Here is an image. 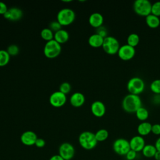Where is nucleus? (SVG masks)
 <instances>
[{"instance_id":"nucleus-1","label":"nucleus","mask_w":160,"mask_h":160,"mask_svg":"<svg viewBox=\"0 0 160 160\" xmlns=\"http://www.w3.org/2000/svg\"><path fill=\"white\" fill-rule=\"evenodd\" d=\"M142 106L141 98L139 95L129 93L126 95L122 101V108L127 112H135Z\"/></svg>"},{"instance_id":"nucleus-2","label":"nucleus","mask_w":160,"mask_h":160,"mask_svg":"<svg viewBox=\"0 0 160 160\" xmlns=\"http://www.w3.org/2000/svg\"><path fill=\"white\" fill-rule=\"evenodd\" d=\"M78 140L80 146L86 150L92 149L98 144L95 134L91 131H84L81 132L79 136Z\"/></svg>"},{"instance_id":"nucleus-3","label":"nucleus","mask_w":160,"mask_h":160,"mask_svg":"<svg viewBox=\"0 0 160 160\" xmlns=\"http://www.w3.org/2000/svg\"><path fill=\"white\" fill-rule=\"evenodd\" d=\"M144 88L145 82L139 77H132L129 79L127 83V89L130 94L139 95L144 91Z\"/></svg>"},{"instance_id":"nucleus-4","label":"nucleus","mask_w":160,"mask_h":160,"mask_svg":"<svg viewBox=\"0 0 160 160\" xmlns=\"http://www.w3.org/2000/svg\"><path fill=\"white\" fill-rule=\"evenodd\" d=\"M61 51V44L58 42L54 39L50 41H46L43 49L44 54L48 58H54L58 56Z\"/></svg>"},{"instance_id":"nucleus-5","label":"nucleus","mask_w":160,"mask_h":160,"mask_svg":"<svg viewBox=\"0 0 160 160\" xmlns=\"http://www.w3.org/2000/svg\"><path fill=\"white\" fill-rule=\"evenodd\" d=\"M75 12L71 8H62L57 14V21L61 26H68L71 24L75 19Z\"/></svg>"},{"instance_id":"nucleus-6","label":"nucleus","mask_w":160,"mask_h":160,"mask_svg":"<svg viewBox=\"0 0 160 160\" xmlns=\"http://www.w3.org/2000/svg\"><path fill=\"white\" fill-rule=\"evenodd\" d=\"M120 46L119 41L115 37L108 36L104 38L102 48L107 54L112 55L118 53Z\"/></svg>"},{"instance_id":"nucleus-7","label":"nucleus","mask_w":160,"mask_h":160,"mask_svg":"<svg viewBox=\"0 0 160 160\" xmlns=\"http://www.w3.org/2000/svg\"><path fill=\"white\" fill-rule=\"evenodd\" d=\"M152 3L149 0H136L133 3L134 12L141 16L146 17L151 13Z\"/></svg>"},{"instance_id":"nucleus-8","label":"nucleus","mask_w":160,"mask_h":160,"mask_svg":"<svg viewBox=\"0 0 160 160\" xmlns=\"http://www.w3.org/2000/svg\"><path fill=\"white\" fill-rule=\"evenodd\" d=\"M112 149L117 154L126 156L131 149L129 141L124 138L116 139L112 144Z\"/></svg>"},{"instance_id":"nucleus-9","label":"nucleus","mask_w":160,"mask_h":160,"mask_svg":"<svg viewBox=\"0 0 160 160\" xmlns=\"http://www.w3.org/2000/svg\"><path fill=\"white\" fill-rule=\"evenodd\" d=\"M117 54L122 60L128 61L134 58L136 54V49L135 48L125 44L120 46Z\"/></svg>"},{"instance_id":"nucleus-10","label":"nucleus","mask_w":160,"mask_h":160,"mask_svg":"<svg viewBox=\"0 0 160 160\" xmlns=\"http://www.w3.org/2000/svg\"><path fill=\"white\" fill-rule=\"evenodd\" d=\"M75 149L69 142H63L59 148V154L64 160H71L74 156Z\"/></svg>"},{"instance_id":"nucleus-11","label":"nucleus","mask_w":160,"mask_h":160,"mask_svg":"<svg viewBox=\"0 0 160 160\" xmlns=\"http://www.w3.org/2000/svg\"><path fill=\"white\" fill-rule=\"evenodd\" d=\"M66 95L60 91L53 92L49 96L50 104L56 108L62 106L66 102Z\"/></svg>"},{"instance_id":"nucleus-12","label":"nucleus","mask_w":160,"mask_h":160,"mask_svg":"<svg viewBox=\"0 0 160 160\" xmlns=\"http://www.w3.org/2000/svg\"><path fill=\"white\" fill-rule=\"evenodd\" d=\"M131 149L136 151V152L142 151V149L146 145L144 138L140 135H136L131 138L129 141Z\"/></svg>"},{"instance_id":"nucleus-13","label":"nucleus","mask_w":160,"mask_h":160,"mask_svg":"<svg viewBox=\"0 0 160 160\" xmlns=\"http://www.w3.org/2000/svg\"><path fill=\"white\" fill-rule=\"evenodd\" d=\"M23 16L22 11L16 7L9 8L6 13L3 15L4 18L11 21H17L21 19Z\"/></svg>"},{"instance_id":"nucleus-14","label":"nucleus","mask_w":160,"mask_h":160,"mask_svg":"<svg viewBox=\"0 0 160 160\" xmlns=\"http://www.w3.org/2000/svg\"><path fill=\"white\" fill-rule=\"evenodd\" d=\"M106 110L105 104L101 101H94L91 105V112L96 117H102L106 113Z\"/></svg>"},{"instance_id":"nucleus-15","label":"nucleus","mask_w":160,"mask_h":160,"mask_svg":"<svg viewBox=\"0 0 160 160\" xmlns=\"http://www.w3.org/2000/svg\"><path fill=\"white\" fill-rule=\"evenodd\" d=\"M38 139L36 134L32 131H26L22 132L20 137L21 142L26 146H32L35 144Z\"/></svg>"},{"instance_id":"nucleus-16","label":"nucleus","mask_w":160,"mask_h":160,"mask_svg":"<svg viewBox=\"0 0 160 160\" xmlns=\"http://www.w3.org/2000/svg\"><path fill=\"white\" fill-rule=\"evenodd\" d=\"M89 24L95 28H98L102 26L104 22L103 16L98 12L92 13L89 17Z\"/></svg>"},{"instance_id":"nucleus-17","label":"nucleus","mask_w":160,"mask_h":160,"mask_svg":"<svg viewBox=\"0 0 160 160\" xmlns=\"http://www.w3.org/2000/svg\"><path fill=\"white\" fill-rule=\"evenodd\" d=\"M69 101L72 106L76 108L80 107L82 106L85 102L84 95L80 92H75L71 96Z\"/></svg>"},{"instance_id":"nucleus-18","label":"nucleus","mask_w":160,"mask_h":160,"mask_svg":"<svg viewBox=\"0 0 160 160\" xmlns=\"http://www.w3.org/2000/svg\"><path fill=\"white\" fill-rule=\"evenodd\" d=\"M152 124L148 121H142L139 123L137 127V131L139 135L141 136H144L148 135L151 132Z\"/></svg>"},{"instance_id":"nucleus-19","label":"nucleus","mask_w":160,"mask_h":160,"mask_svg":"<svg viewBox=\"0 0 160 160\" xmlns=\"http://www.w3.org/2000/svg\"><path fill=\"white\" fill-rule=\"evenodd\" d=\"M103 41H104V38L98 34L97 33L91 34L88 38L89 44L93 48L102 47Z\"/></svg>"},{"instance_id":"nucleus-20","label":"nucleus","mask_w":160,"mask_h":160,"mask_svg":"<svg viewBox=\"0 0 160 160\" xmlns=\"http://www.w3.org/2000/svg\"><path fill=\"white\" fill-rule=\"evenodd\" d=\"M69 32L63 29H61L54 34V39L56 40L59 44L64 43L69 39Z\"/></svg>"},{"instance_id":"nucleus-21","label":"nucleus","mask_w":160,"mask_h":160,"mask_svg":"<svg viewBox=\"0 0 160 160\" xmlns=\"http://www.w3.org/2000/svg\"><path fill=\"white\" fill-rule=\"evenodd\" d=\"M145 21L148 26L151 28H156L160 25L159 17L155 16L152 14H150L145 17Z\"/></svg>"},{"instance_id":"nucleus-22","label":"nucleus","mask_w":160,"mask_h":160,"mask_svg":"<svg viewBox=\"0 0 160 160\" xmlns=\"http://www.w3.org/2000/svg\"><path fill=\"white\" fill-rule=\"evenodd\" d=\"M156 152H157V149L155 146L152 144H146L142 150V153L143 156L148 158H154Z\"/></svg>"},{"instance_id":"nucleus-23","label":"nucleus","mask_w":160,"mask_h":160,"mask_svg":"<svg viewBox=\"0 0 160 160\" xmlns=\"http://www.w3.org/2000/svg\"><path fill=\"white\" fill-rule=\"evenodd\" d=\"M136 118L141 121H146V120L149 117V111L148 110L144 107H140L138 110L135 112Z\"/></svg>"},{"instance_id":"nucleus-24","label":"nucleus","mask_w":160,"mask_h":160,"mask_svg":"<svg viewBox=\"0 0 160 160\" xmlns=\"http://www.w3.org/2000/svg\"><path fill=\"white\" fill-rule=\"evenodd\" d=\"M140 38L136 33H131L127 38V44L132 47L135 48L139 42Z\"/></svg>"},{"instance_id":"nucleus-25","label":"nucleus","mask_w":160,"mask_h":160,"mask_svg":"<svg viewBox=\"0 0 160 160\" xmlns=\"http://www.w3.org/2000/svg\"><path fill=\"white\" fill-rule=\"evenodd\" d=\"M10 55L6 50L0 49V66L2 67L8 64L10 60Z\"/></svg>"},{"instance_id":"nucleus-26","label":"nucleus","mask_w":160,"mask_h":160,"mask_svg":"<svg viewBox=\"0 0 160 160\" xmlns=\"http://www.w3.org/2000/svg\"><path fill=\"white\" fill-rule=\"evenodd\" d=\"M108 136L109 132L105 129H100L95 133V137L98 142H102L106 140Z\"/></svg>"},{"instance_id":"nucleus-27","label":"nucleus","mask_w":160,"mask_h":160,"mask_svg":"<svg viewBox=\"0 0 160 160\" xmlns=\"http://www.w3.org/2000/svg\"><path fill=\"white\" fill-rule=\"evenodd\" d=\"M41 38L46 40V41L52 40L54 39V33L53 31H51L49 28H44L41 31Z\"/></svg>"},{"instance_id":"nucleus-28","label":"nucleus","mask_w":160,"mask_h":160,"mask_svg":"<svg viewBox=\"0 0 160 160\" xmlns=\"http://www.w3.org/2000/svg\"><path fill=\"white\" fill-rule=\"evenodd\" d=\"M150 89L154 94H160V79H157L150 84Z\"/></svg>"},{"instance_id":"nucleus-29","label":"nucleus","mask_w":160,"mask_h":160,"mask_svg":"<svg viewBox=\"0 0 160 160\" xmlns=\"http://www.w3.org/2000/svg\"><path fill=\"white\" fill-rule=\"evenodd\" d=\"M151 14L160 16V1H158L152 4L151 6Z\"/></svg>"},{"instance_id":"nucleus-30","label":"nucleus","mask_w":160,"mask_h":160,"mask_svg":"<svg viewBox=\"0 0 160 160\" xmlns=\"http://www.w3.org/2000/svg\"><path fill=\"white\" fill-rule=\"evenodd\" d=\"M6 51H8V52L10 56H14L19 53V48L16 44H11L7 48Z\"/></svg>"},{"instance_id":"nucleus-31","label":"nucleus","mask_w":160,"mask_h":160,"mask_svg":"<svg viewBox=\"0 0 160 160\" xmlns=\"http://www.w3.org/2000/svg\"><path fill=\"white\" fill-rule=\"evenodd\" d=\"M71 89V84L68 82H64L61 84L59 86V90L62 93L66 94L70 92Z\"/></svg>"},{"instance_id":"nucleus-32","label":"nucleus","mask_w":160,"mask_h":160,"mask_svg":"<svg viewBox=\"0 0 160 160\" xmlns=\"http://www.w3.org/2000/svg\"><path fill=\"white\" fill-rule=\"evenodd\" d=\"M49 28L53 32H56V31L62 29V26L58 21H53L50 22Z\"/></svg>"},{"instance_id":"nucleus-33","label":"nucleus","mask_w":160,"mask_h":160,"mask_svg":"<svg viewBox=\"0 0 160 160\" xmlns=\"http://www.w3.org/2000/svg\"><path fill=\"white\" fill-rule=\"evenodd\" d=\"M98 34L100 35L101 36H102V38H106V36H108V31H107V29H106L105 27L101 26L99 28H97V30H96V32Z\"/></svg>"},{"instance_id":"nucleus-34","label":"nucleus","mask_w":160,"mask_h":160,"mask_svg":"<svg viewBox=\"0 0 160 160\" xmlns=\"http://www.w3.org/2000/svg\"><path fill=\"white\" fill-rule=\"evenodd\" d=\"M137 156V152L132 149H130L126 154V158L127 160H134Z\"/></svg>"},{"instance_id":"nucleus-35","label":"nucleus","mask_w":160,"mask_h":160,"mask_svg":"<svg viewBox=\"0 0 160 160\" xmlns=\"http://www.w3.org/2000/svg\"><path fill=\"white\" fill-rule=\"evenodd\" d=\"M151 132L155 135H160V124L156 123L152 124Z\"/></svg>"},{"instance_id":"nucleus-36","label":"nucleus","mask_w":160,"mask_h":160,"mask_svg":"<svg viewBox=\"0 0 160 160\" xmlns=\"http://www.w3.org/2000/svg\"><path fill=\"white\" fill-rule=\"evenodd\" d=\"M46 144V142L45 141L42 139V138H38L36 139V142H35V146L37 147V148H43Z\"/></svg>"},{"instance_id":"nucleus-37","label":"nucleus","mask_w":160,"mask_h":160,"mask_svg":"<svg viewBox=\"0 0 160 160\" xmlns=\"http://www.w3.org/2000/svg\"><path fill=\"white\" fill-rule=\"evenodd\" d=\"M8 8L7 5L2 1H0V14H4L8 11Z\"/></svg>"},{"instance_id":"nucleus-38","label":"nucleus","mask_w":160,"mask_h":160,"mask_svg":"<svg viewBox=\"0 0 160 160\" xmlns=\"http://www.w3.org/2000/svg\"><path fill=\"white\" fill-rule=\"evenodd\" d=\"M152 102L154 104H160V94H154L152 98Z\"/></svg>"},{"instance_id":"nucleus-39","label":"nucleus","mask_w":160,"mask_h":160,"mask_svg":"<svg viewBox=\"0 0 160 160\" xmlns=\"http://www.w3.org/2000/svg\"><path fill=\"white\" fill-rule=\"evenodd\" d=\"M49 160H64L59 154H56L51 156Z\"/></svg>"},{"instance_id":"nucleus-40","label":"nucleus","mask_w":160,"mask_h":160,"mask_svg":"<svg viewBox=\"0 0 160 160\" xmlns=\"http://www.w3.org/2000/svg\"><path fill=\"white\" fill-rule=\"evenodd\" d=\"M154 146H155V147H156L157 151H160V137L156 139V142H155Z\"/></svg>"},{"instance_id":"nucleus-41","label":"nucleus","mask_w":160,"mask_h":160,"mask_svg":"<svg viewBox=\"0 0 160 160\" xmlns=\"http://www.w3.org/2000/svg\"><path fill=\"white\" fill-rule=\"evenodd\" d=\"M154 158L156 160H160V151H157V152H156Z\"/></svg>"}]
</instances>
